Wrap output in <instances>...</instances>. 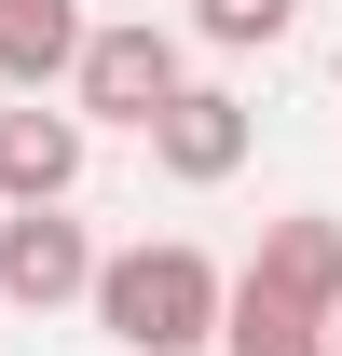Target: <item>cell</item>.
I'll list each match as a JSON object with an SVG mask.
<instances>
[{
    "label": "cell",
    "mask_w": 342,
    "mask_h": 356,
    "mask_svg": "<svg viewBox=\"0 0 342 356\" xmlns=\"http://www.w3.org/2000/svg\"><path fill=\"white\" fill-rule=\"evenodd\" d=\"M219 315H233V274L206 247H110L96 261V329L124 356H219Z\"/></svg>",
    "instance_id": "1"
},
{
    "label": "cell",
    "mask_w": 342,
    "mask_h": 356,
    "mask_svg": "<svg viewBox=\"0 0 342 356\" xmlns=\"http://www.w3.org/2000/svg\"><path fill=\"white\" fill-rule=\"evenodd\" d=\"M178 83H192V69H178V28H165V14H110V28L83 42V69H69V110H83V124L151 137Z\"/></svg>",
    "instance_id": "2"
},
{
    "label": "cell",
    "mask_w": 342,
    "mask_h": 356,
    "mask_svg": "<svg viewBox=\"0 0 342 356\" xmlns=\"http://www.w3.org/2000/svg\"><path fill=\"white\" fill-rule=\"evenodd\" d=\"M0 302H14V315L96 302V233L69 220V206H0Z\"/></svg>",
    "instance_id": "3"
},
{
    "label": "cell",
    "mask_w": 342,
    "mask_h": 356,
    "mask_svg": "<svg viewBox=\"0 0 342 356\" xmlns=\"http://www.w3.org/2000/svg\"><path fill=\"white\" fill-rule=\"evenodd\" d=\"M247 137H260V110H247L233 83H178L165 124H151V165H165L178 192H219V178L247 165Z\"/></svg>",
    "instance_id": "4"
},
{
    "label": "cell",
    "mask_w": 342,
    "mask_h": 356,
    "mask_svg": "<svg viewBox=\"0 0 342 356\" xmlns=\"http://www.w3.org/2000/svg\"><path fill=\"white\" fill-rule=\"evenodd\" d=\"M83 151H96L83 110L14 96V110H0V206H69V192H83Z\"/></svg>",
    "instance_id": "5"
},
{
    "label": "cell",
    "mask_w": 342,
    "mask_h": 356,
    "mask_svg": "<svg viewBox=\"0 0 342 356\" xmlns=\"http://www.w3.org/2000/svg\"><path fill=\"white\" fill-rule=\"evenodd\" d=\"M83 42H96L83 0H0V83L14 96H55L69 69H83Z\"/></svg>",
    "instance_id": "6"
},
{
    "label": "cell",
    "mask_w": 342,
    "mask_h": 356,
    "mask_svg": "<svg viewBox=\"0 0 342 356\" xmlns=\"http://www.w3.org/2000/svg\"><path fill=\"white\" fill-rule=\"evenodd\" d=\"M260 288H288V302H315V315H342V220H315V206H301V220H260Z\"/></svg>",
    "instance_id": "7"
},
{
    "label": "cell",
    "mask_w": 342,
    "mask_h": 356,
    "mask_svg": "<svg viewBox=\"0 0 342 356\" xmlns=\"http://www.w3.org/2000/svg\"><path fill=\"white\" fill-rule=\"evenodd\" d=\"M219 356H329V315H315V302H288V288H260V274H233Z\"/></svg>",
    "instance_id": "8"
},
{
    "label": "cell",
    "mask_w": 342,
    "mask_h": 356,
    "mask_svg": "<svg viewBox=\"0 0 342 356\" xmlns=\"http://www.w3.org/2000/svg\"><path fill=\"white\" fill-rule=\"evenodd\" d=\"M301 28V0H192V42H219V55H274Z\"/></svg>",
    "instance_id": "9"
},
{
    "label": "cell",
    "mask_w": 342,
    "mask_h": 356,
    "mask_svg": "<svg viewBox=\"0 0 342 356\" xmlns=\"http://www.w3.org/2000/svg\"><path fill=\"white\" fill-rule=\"evenodd\" d=\"M329 83H342V42H329Z\"/></svg>",
    "instance_id": "10"
},
{
    "label": "cell",
    "mask_w": 342,
    "mask_h": 356,
    "mask_svg": "<svg viewBox=\"0 0 342 356\" xmlns=\"http://www.w3.org/2000/svg\"><path fill=\"white\" fill-rule=\"evenodd\" d=\"M329 356H342V315H329Z\"/></svg>",
    "instance_id": "11"
}]
</instances>
